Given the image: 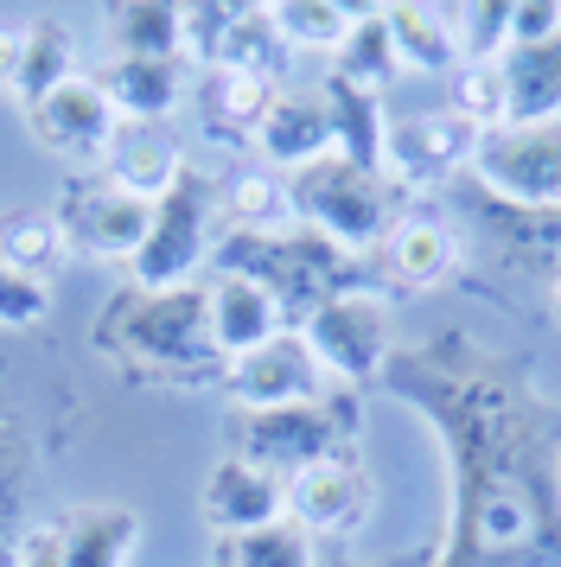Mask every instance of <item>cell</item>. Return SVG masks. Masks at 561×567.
<instances>
[{
    "label": "cell",
    "instance_id": "6da1fadb",
    "mask_svg": "<svg viewBox=\"0 0 561 567\" xmlns=\"http://www.w3.org/2000/svg\"><path fill=\"white\" fill-rule=\"evenodd\" d=\"M102 344L134 370V377H173V383H198L204 370H217V344L204 326V293H141L122 300L102 326Z\"/></svg>",
    "mask_w": 561,
    "mask_h": 567
},
{
    "label": "cell",
    "instance_id": "7a4b0ae2",
    "mask_svg": "<svg viewBox=\"0 0 561 567\" xmlns=\"http://www.w3.org/2000/svg\"><path fill=\"white\" fill-rule=\"evenodd\" d=\"M211 217H217V192H211L198 173H185L166 198H153L147 243L128 261L134 287H141V293H173V287H185V275H192L204 261V249H211Z\"/></svg>",
    "mask_w": 561,
    "mask_h": 567
},
{
    "label": "cell",
    "instance_id": "3957f363",
    "mask_svg": "<svg viewBox=\"0 0 561 567\" xmlns=\"http://www.w3.org/2000/svg\"><path fill=\"white\" fill-rule=\"evenodd\" d=\"M58 224H64V243L76 256H96V261H134V249L147 243L153 205L122 192L115 179H71L64 185V205H58Z\"/></svg>",
    "mask_w": 561,
    "mask_h": 567
},
{
    "label": "cell",
    "instance_id": "277c9868",
    "mask_svg": "<svg viewBox=\"0 0 561 567\" xmlns=\"http://www.w3.org/2000/svg\"><path fill=\"white\" fill-rule=\"evenodd\" d=\"M26 128H32V141H39L51 159H64V166H102L109 141L122 128V115L102 96L96 78L76 71L71 83H58L51 96H39V103L26 109Z\"/></svg>",
    "mask_w": 561,
    "mask_h": 567
},
{
    "label": "cell",
    "instance_id": "5b68a950",
    "mask_svg": "<svg viewBox=\"0 0 561 567\" xmlns=\"http://www.w3.org/2000/svg\"><path fill=\"white\" fill-rule=\"evenodd\" d=\"M294 210H306L338 243H370L382 230V198H377V185H370V173L338 154L313 159V166L294 173Z\"/></svg>",
    "mask_w": 561,
    "mask_h": 567
},
{
    "label": "cell",
    "instance_id": "8992f818",
    "mask_svg": "<svg viewBox=\"0 0 561 567\" xmlns=\"http://www.w3.org/2000/svg\"><path fill=\"white\" fill-rule=\"evenodd\" d=\"M224 389L243 402V414H255V409H306V402H319L326 370H319V358L306 351L300 332H280V338H268L262 351L230 363Z\"/></svg>",
    "mask_w": 561,
    "mask_h": 567
},
{
    "label": "cell",
    "instance_id": "52a82bcc",
    "mask_svg": "<svg viewBox=\"0 0 561 567\" xmlns=\"http://www.w3.org/2000/svg\"><path fill=\"white\" fill-rule=\"evenodd\" d=\"M236 453L255 465H268L275 478H294V472H306V465H319L338 453V427L326 421L319 402H306V409H255L236 427Z\"/></svg>",
    "mask_w": 561,
    "mask_h": 567
},
{
    "label": "cell",
    "instance_id": "ba28073f",
    "mask_svg": "<svg viewBox=\"0 0 561 567\" xmlns=\"http://www.w3.org/2000/svg\"><path fill=\"white\" fill-rule=\"evenodd\" d=\"M198 511L224 542H236V536L268 529V523L287 516V478H275L268 465L243 460V453H224V460L211 465V478H204Z\"/></svg>",
    "mask_w": 561,
    "mask_h": 567
},
{
    "label": "cell",
    "instance_id": "9c48e42d",
    "mask_svg": "<svg viewBox=\"0 0 561 567\" xmlns=\"http://www.w3.org/2000/svg\"><path fill=\"white\" fill-rule=\"evenodd\" d=\"M306 351L319 358L326 377H370L382 363V344H389V326H382L377 300H326V307L306 319Z\"/></svg>",
    "mask_w": 561,
    "mask_h": 567
},
{
    "label": "cell",
    "instance_id": "30bf717a",
    "mask_svg": "<svg viewBox=\"0 0 561 567\" xmlns=\"http://www.w3.org/2000/svg\"><path fill=\"white\" fill-rule=\"evenodd\" d=\"M204 326H211V344H217L224 363L249 358V351H262L268 338L287 332L275 287L262 281V275H224V281L204 293Z\"/></svg>",
    "mask_w": 561,
    "mask_h": 567
},
{
    "label": "cell",
    "instance_id": "8fae6325",
    "mask_svg": "<svg viewBox=\"0 0 561 567\" xmlns=\"http://www.w3.org/2000/svg\"><path fill=\"white\" fill-rule=\"evenodd\" d=\"M364 511H370V478L345 453H332V460L287 478V516L306 536H345V529L364 523Z\"/></svg>",
    "mask_w": 561,
    "mask_h": 567
},
{
    "label": "cell",
    "instance_id": "7c38bea8",
    "mask_svg": "<svg viewBox=\"0 0 561 567\" xmlns=\"http://www.w3.org/2000/svg\"><path fill=\"white\" fill-rule=\"evenodd\" d=\"M102 179H115L122 192L153 205V198H166L185 179V159H178L173 134L160 128V122H122L115 141H109V154H102Z\"/></svg>",
    "mask_w": 561,
    "mask_h": 567
},
{
    "label": "cell",
    "instance_id": "4fadbf2b",
    "mask_svg": "<svg viewBox=\"0 0 561 567\" xmlns=\"http://www.w3.org/2000/svg\"><path fill=\"white\" fill-rule=\"evenodd\" d=\"M332 134H338V115L319 96H275L249 141H255V154L268 159V173H275V166H313V159H326Z\"/></svg>",
    "mask_w": 561,
    "mask_h": 567
},
{
    "label": "cell",
    "instance_id": "5bb4252c",
    "mask_svg": "<svg viewBox=\"0 0 561 567\" xmlns=\"http://www.w3.org/2000/svg\"><path fill=\"white\" fill-rule=\"evenodd\" d=\"M134 542H141V523L122 504H90V511H71L58 523L64 567H128Z\"/></svg>",
    "mask_w": 561,
    "mask_h": 567
},
{
    "label": "cell",
    "instance_id": "9a60e30c",
    "mask_svg": "<svg viewBox=\"0 0 561 567\" xmlns=\"http://www.w3.org/2000/svg\"><path fill=\"white\" fill-rule=\"evenodd\" d=\"M96 83L122 122H160L178 103V58H109Z\"/></svg>",
    "mask_w": 561,
    "mask_h": 567
},
{
    "label": "cell",
    "instance_id": "2e32d148",
    "mask_svg": "<svg viewBox=\"0 0 561 567\" xmlns=\"http://www.w3.org/2000/svg\"><path fill=\"white\" fill-rule=\"evenodd\" d=\"M479 147V128L459 115V109H428L389 134V154L402 159L408 173H453L466 166V154Z\"/></svg>",
    "mask_w": 561,
    "mask_h": 567
},
{
    "label": "cell",
    "instance_id": "e0dca14e",
    "mask_svg": "<svg viewBox=\"0 0 561 567\" xmlns=\"http://www.w3.org/2000/svg\"><path fill=\"white\" fill-rule=\"evenodd\" d=\"M382 32L396 45V64H415V71H453L459 64L453 20L434 13L428 0H389L382 7Z\"/></svg>",
    "mask_w": 561,
    "mask_h": 567
},
{
    "label": "cell",
    "instance_id": "ac0fdd59",
    "mask_svg": "<svg viewBox=\"0 0 561 567\" xmlns=\"http://www.w3.org/2000/svg\"><path fill=\"white\" fill-rule=\"evenodd\" d=\"M217 210H224L230 224L255 230V236H280L294 224V185L280 179V173H268V166H243V173L224 179Z\"/></svg>",
    "mask_w": 561,
    "mask_h": 567
},
{
    "label": "cell",
    "instance_id": "d6986e66",
    "mask_svg": "<svg viewBox=\"0 0 561 567\" xmlns=\"http://www.w3.org/2000/svg\"><path fill=\"white\" fill-rule=\"evenodd\" d=\"M76 78V39L64 20H26V52H20V78H13V96L20 109H32L39 96H51L58 83Z\"/></svg>",
    "mask_w": 561,
    "mask_h": 567
},
{
    "label": "cell",
    "instance_id": "ffe728a7",
    "mask_svg": "<svg viewBox=\"0 0 561 567\" xmlns=\"http://www.w3.org/2000/svg\"><path fill=\"white\" fill-rule=\"evenodd\" d=\"M115 58H178V0H109Z\"/></svg>",
    "mask_w": 561,
    "mask_h": 567
},
{
    "label": "cell",
    "instance_id": "44dd1931",
    "mask_svg": "<svg viewBox=\"0 0 561 567\" xmlns=\"http://www.w3.org/2000/svg\"><path fill=\"white\" fill-rule=\"evenodd\" d=\"M64 256H71V243H64L58 210H7V217H0V261H7V268L45 281Z\"/></svg>",
    "mask_w": 561,
    "mask_h": 567
},
{
    "label": "cell",
    "instance_id": "7402d4cb",
    "mask_svg": "<svg viewBox=\"0 0 561 567\" xmlns=\"http://www.w3.org/2000/svg\"><path fill=\"white\" fill-rule=\"evenodd\" d=\"M504 83H510V122L555 115V103H561V39L517 45V58L504 64Z\"/></svg>",
    "mask_w": 561,
    "mask_h": 567
},
{
    "label": "cell",
    "instance_id": "603a6c76",
    "mask_svg": "<svg viewBox=\"0 0 561 567\" xmlns=\"http://www.w3.org/2000/svg\"><path fill=\"white\" fill-rule=\"evenodd\" d=\"M389 268H396L408 287L447 281V268H453V236L440 230V224H428V217H408V224H396V236H389Z\"/></svg>",
    "mask_w": 561,
    "mask_h": 567
},
{
    "label": "cell",
    "instance_id": "cb8c5ba5",
    "mask_svg": "<svg viewBox=\"0 0 561 567\" xmlns=\"http://www.w3.org/2000/svg\"><path fill=\"white\" fill-rule=\"evenodd\" d=\"M268 20H275L280 45H294V52H338L351 39V20L332 0H275Z\"/></svg>",
    "mask_w": 561,
    "mask_h": 567
},
{
    "label": "cell",
    "instance_id": "d4e9b609",
    "mask_svg": "<svg viewBox=\"0 0 561 567\" xmlns=\"http://www.w3.org/2000/svg\"><path fill=\"white\" fill-rule=\"evenodd\" d=\"M268 103H275V90H268V78H255V71H211V83H204V109L230 134H255V122L268 115Z\"/></svg>",
    "mask_w": 561,
    "mask_h": 567
},
{
    "label": "cell",
    "instance_id": "484cf974",
    "mask_svg": "<svg viewBox=\"0 0 561 567\" xmlns=\"http://www.w3.org/2000/svg\"><path fill=\"white\" fill-rule=\"evenodd\" d=\"M224 567H319V555H313V536H306L300 523L280 516L268 529H249V536L230 542Z\"/></svg>",
    "mask_w": 561,
    "mask_h": 567
},
{
    "label": "cell",
    "instance_id": "4316f807",
    "mask_svg": "<svg viewBox=\"0 0 561 567\" xmlns=\"http://www.w3.org/2000/svg\"><path fill=\"white\" fill-rule=\"evenodd\" d=\"M510 27H517V0H466L453 20L459 58L466 64H498L510 52Z\"/></svg>",
    "mask_w": 561,
    "mask_h": 567
},
{
    "label": "cell",
    "instance_id": "83f0119b",
    "mask_svg": "<svg viewBox=\"0 0 561 567\" xmlns=\"http://www.w3.org/2000/svg\"><path fill=\"white\" fill-rule=\"evenodd\" d=\"M459 115H466L472 128H498V122H510L504 64H466V71H459Z\"/></svg>",
    "mask_w": 561,
    "mask_h": 567
},
{
    "label": "cell",
    "instance_id": "f1b7e54d",
    "mask_svg": "<svg viewBox=\"0 0 561 567\" xmlns=\"http://www.w3.org/2000/svg\"><path fill=\"white\" fill-rule=\"evenodd\" d=\"M51 312V287L39 275H20V268H7L0 261V326L7 332H26V326H39Z\"/></svg>",
    "mask_w": 561,
    "mask_h": 567
},
{
    "label": "cell",
    "instance_id": "f546056e",
    "mask_svg": "<svg viewBox=\"0 0 561 567\" xmlns=\"http://www.w3.org/2000/svg\"><path fill=\"white\" fill-rule=\"evenodd\" d=\"M542 39H561V0H517L510 52H517V45H542Z\"/></svg>",
    "mask_w": 561,
    "mask_h": 567
},
{
    "label": "cell",
    "instance_id": "4dcf8cb0",
    "mask_svg": "<svg viewBox=\"0 0 561 567\" xmlns=\"http://www.w3.org/2000/svg\"><path fill=\"white\" fill-rule=\"evenodd\" d=\"M523 529H530V511H523V497H517V504H510V497H498V504L484 511V542H491V548H498V542H517Z\"/></svg>",
    "mask_w": 561,
    "mask_h": 567
},
{
    "label": "cell",
    "instance_id": "1f68e13d",
    "mask_svg": "<svg viewBox=\"0 0 561 567\" xmlns=\"http://www.w3.org/2000/svg\"><path fill=\"white\" fill-rule=\"evenodd\" d=\"M13 567H64V555H58V529H26L20 548H13Z\"/></svg>",
    "mask_w": 561,
    "mask_h": 567
},
{
    "label": "cell",
    "instance_id": "d6a6232c",
    "mask_svg": "<svg viewBox=\"0 0 561 567\" xmlns=\"http://www.w3.org/2000/svg\"><path fill=\"white\" fill-rule=\"evenodd\" d=\"M20 52H26V27L0 20V90H13V78H20Z\"/></svg>",
    "mask_w": 561,
    "mask_h": 567
},
{
    "label": "cell",
    "instance_id": "836d02e7",
    "mask_svg": "<svg viewBox=\"0 0 561 567\" xmlns=\"http://www.w3.org/2000/svg\"><path fill=\"white\" fill-rule=\"evenodd\" d=\"M332 7H338L351 27H370V20H382V7H389V0H332Z\"/></svg>",
    "mask_w": 561,
    "mask_h": 567
},
{
    "label": "cell",
    "instance_id": "e575fe53",
    "mask_svg": "<svg viewBox=\"0 0 561 567\" xmlns=\"http://www.w3.org/2000/svg\"><path fill=\"white\" fill-rule=\"evenodd\" d=\"M555 312H561V281H555Z\"/></svg>",
    "mask_w": 561,
    "mask_h": 567
}]
</instances>
